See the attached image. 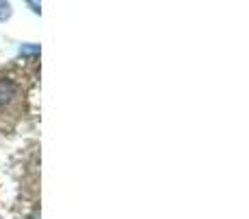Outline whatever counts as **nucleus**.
<instances>
[{"instance_id": "nucleus-1", "label": "nucleus", "mask_w": 249, "mask_h": 219, "mask_svg": "<svg viewBox=\"0 0 249 219\" xmlns=\"http://www.w3.org/2000/svg\"><path fill=\"white\" fill-rule=\"evenodd\" d=\"M18 92H20V83L16 81V77L0 75V108L11 105L18 99Z\"/></svg>"}, {"instance_id": "nucleus-2", "label": "nucleus", "mask_w": 249, "mask_h": 219, "mask_svg": "<svg viewBox=\"0 0 249 219\" xmlns=\"http://www.w3.org/2000/svg\"><path fill=\"white\" fill-rule=\"evenodd\" d=\"M20 55L22 57H37L39 55V46H20Z\"/></svg>"}, {"instance_id": "nucleus-3", "label": "nucleus", "mask_w": 249, "mask_h": 219, "mask_svg": "<svg viewBox=\"0 0 249 219\" xmlns=\"http://www.w3.org/2000/svg\"><path fill=\"white\" fill-rule=\"evenodd\" d=\"M11 13H13L11 4H9V2H0V22L9 20V18H11Z\"/></svg>"}]
</instances>
